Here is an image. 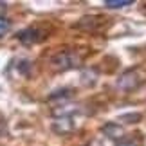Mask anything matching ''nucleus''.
Here are the masks:
<instances>
[{"label": "nucleus", "instance_id": "nucleus-5", "mask_svg": "<svg viewBox=\"0 0 146 146\" xmlns=\"http://www.w3.org/2000/svg\"><path fill=\"white\" fill-rule=\"evenodd\" d=\"M105 25H106V18H103V16H85L76 24V27L87 29V31H99Z\"/></svg>", "mask_w": 146, "mask_h": 146}, {"label": "nucleus", "instance_id": "nucleus-6", "mask_svg": "<svg viewBox=\"0 0 146 146\" xmlns=\"http://www.w3.org/2000/svg\"><path fill=\"white\" fill-rule=\"evenodd\" d=\"M101 132H103L108 139H114L115 143L119 141V139H123V135H125V130H123V126L117 125V123H106V125L101 128Z\"/></svg>", "mask_w": 146, "mask_h": 146}, {"label": "nucleus", "instance_id": "nucleus-7", "mask_svg": "<svg viewBox=\"0 0 146 146\" xmlns=\"http://www.w3.org/2000/svg\"><path fill=\"white\" fill-rule=\"evenodd\" d=\"M115 146H144L143 133H132L128 137H123L115 143Z\"/></svg>", "mask_w": 146, "mask_h": 146}, {"label": "nucleus", "instance_id": "nucleus-8", "mask_svg": "<svg viewBox=\"0 0 146 146\" xmlns=\"http://www.w3.org/2000/svg\"><path fill=\"white\" fill-rule=\"evenodd\" d=\"M133 2L132 0H106L105 5L110 9H119V7H125V5H132Z\"/></svg>", "mask_w": 146, "mask_h": 146}, {"label": "nucleus", "instance_id": "nucleus-1", "mask_svg": "<svg viewBox=\"0 0 146 146\" xmlns=\"http://www.w3.org/2000/svg\"><path fill=\"white\" fill-rule=\"evenodd\" d=\"M81 61V56L74 52V50H61L56 56H52L50 60V67L54 70H69V69H74V67L80 65Z\"/></svg>", "mask_w": 146, "mask_h": 146}, {"label": "nucleus", "instance_id": "nucleus-3", "mask_svg": "<svg viewBox=\"0 0 146 146\" xmlns=\"http://www.w3.org/2000/svg\"><path fill=\"white\" fill-rule=\"evenodd\" d=\"M139 85H141V78L137 76L135 70L125 72V74L119 78V81H117V87H119L121 90H126V92H130V90H133V88H137Z\"/></svg>", "mask_w": 146, "mask_h": 146}, {"label": "nucleus", "instance_id": "nucleus-4", "mask_svg": "<svg viewBox=\"0 0 146 146\" xmlns=\"http://www.w3.org/2000/svg\"><path fill=\"white\" fill-rule=\"evenodd\" d=\"M74 119H72V115H60L56 117L52 121V130L56 133H60V135H65V133H69L74 130Z\"/></svg>", "mask_w": 146, "mask_h": 146}, {"label": "nucleus", "instance_id": "nucleus-2", "mask_svg": "<svg viewBox=\"0 0 146 146\" xmlns=\"http://www.w3.org/2000/svg\"><path fill=\"white\" fill-rule=\"evenodd\" d=\"M16 38H18L22 43H25V45H33V43H40L43 38H45V33L42 29H38V27H29V29L18 33Z\"/></svg>", "mask_w": 146, "mask_h": 146}, {"label": "nucleus", "instance_id": "nucleus-9", "mask_svg": "<svg viewBox=\"0 0 146 146\" xmlns=\"http://www.w3.org/2000/svg\"><path fill=\"white\" fill-rule=\"evenodd\" d=\"M9 29H11V22L5 18V16L0 15V38H2V36H4Z\"/></svg>", "mask_w": 146, "mask_h": 146}, {"label": "nucleus", "instance_id": "nucleus-10", "mask_svg": "<svg viewBox=\"0 0 146 146\" xmlns=\"http://www.w3.org/2000/svg\"><path fill=\"white\" fill-rule=\"evenodd\" d=\"M121 119L126 121V123H139L141 121V114H126V115H123Z\"/></svg>", "mask_w": 146, "mask_h": 146}]
</instances>
